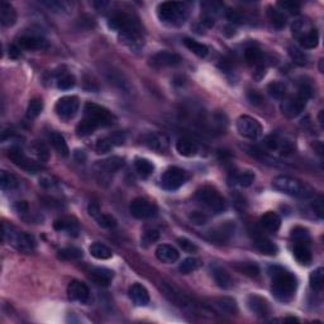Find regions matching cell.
<instances>
[{
  "label": "cell",
  "instance_id": "obj_1",
  "mask_svg": "<svg viewBox=\"0 0 324 324\" xmlns=\"http://www.w3.org/2000/svg\"><path fill=\"white\" fill-rule=\"evenodd\" d=\"M273 276V294L280 301H290L295 296L298 280L295 275L287 273L284 269L274 267Z\"/></svg>",
  "mask_w": 324,
  "mask_h": 324
},
{
  "label": "cell",
  "instance_id": "obj_2",
  "mask_svg": "<svg viewBox=\"0 0 324 324\" xmlns=\"http://www.w3.org/2000/svg\"><path fill=\"white\" fill-rule=\"evenodd\" d=\"M273 186L278 191H281L286 195L295 196V198L307 199L314 195V191L310 186L298 179L290 176H278L273 180Z\"/></svg>",
  "mask_w": 324,
  "mask_h": 324
},
{
  "label": "cell",
  "instance_id": "obj_3",
  "mask_svg": "<svg viewBox=\"0 0 324 324\" xmlns=\"http://www.w3.org/2000/svg\"><path fill=\"white\" fill-rule=\"evenodd\" d=\"M158 19L169 26H180L187 17V8L184 3L178 1H165L157 8Z\"/></svg>",
  "mask_w": 324,
  "mask_h": 324
},
{
  "label": "cell",
  "instance_id": "obj_4",
  "mask_svg": "<svg viewBox=\"0 0 324 324\" xmlns=\"http://www.w3.org/2000/svg\"><path fill=\"white\" fill-rule=\"evenodd\" d=\"M293 36L299 41L301 46L307 49L316 48L319 42V33L314 27L312 26L309 20L298 19L291 26Z\"/></svg>",
  "mask_w": 324,
  "mask_h": 324
},
{
  "label": "cell",
  "instance_id": "obj_5",
  "mask_svg": "<svg viewBox=\"0 0 324 324\" xmlns=\"http://www.w3.org/2000/svg\"><path fill=\"white\" fill-rule=\"evenodd\" d=\"M310 96H312V88H310L309 85H307V84H303V85L299 88L298 94H296L295 96L287 98L282 101V113L289 118L298 117V115L301 114V112L305 109L307 101L309 100Z\"/></svg>",
  "mask_w": 324,
  "mask_h": 324
},
{
  "label": "cell",
  "instance_id": "obj_6",
  "mask_svg": "<svg viewBox=\"0 0 324 324\" xmlns=\"http://www.w3.org/2000/svg\"><path fill=\"white\" fill-rule=\"evenodd\" d=\"M84 121L96 129L99 127L112 126L114 123V117L104 106L95 103H86L84 106Z\"/></svg>",
  "mask_w": 324,
  "mask_h": 324
},
{
  "label": "cell",
  "instance_id": "obj_7",
  "mask_svg": "<svg viewBox=\"0 0 324 324\" xmlns=\"http://www.w3.org/2000/svg\"><path fill=\"white\" fill-rule=\"evenodd\" d=\"M3 239H8L10 244L22 252L31 253L36 250V241L31 234L24 232H19L13 227H8L5 223L3 224Z\"/></svg>",
  "mask_w": 324,
  "mask_h": 324
},
{
  "label": "cell",
  "instance_id": "obj_8",
  "mask_svg": "<svg viewBox=\"0 0 324 324\" xmlns=\"http://www.w3.org/2000/svg\"><path fill=\"white\" fill-rule=\"evenodd\" d=\"M195 200L214 213H221L226 208L223 196L214 187L204 186L195 192Z\"/></svg>",
  "mask_w": 324,
  "mask_h": 324
},
{
  "label": "cell",
  "instance_id": "obj_9",
  "mask_svg": "<svg viewBox=\"0 0 324 324\" xmlns=\"http://www.w3.org/2000/svg\"><path fill=\"white\" fill-rule=\"evenodd\" d=\"M187 180L186 171H184L180 167H169L161 176V186L165 190H176L183 186L185 181Z\"/></svg>",
  "mask_w": 324,
  "mask_h": 324
},
{
  "label": "cell",
  "instance_id": "obj_10",
  "mask_svg": "<svg viewBox=\"0 0 324 324\" xmlns=\"http://www.w3.org/2000/svg\"><path fill=\"white\" fill-rule=\"evenodd\" d=\"M129 212L137 219H148L157 214L158 208L155 203L144 198H136L129 205Z\"/></svg>",
  "mask_w": 324,
  "mask_h": 324
},
{
  "label": "cell",
  "instance_id": "obj_11",
  "mask_svg": "<svg viewBox=\"0 0 324 324\" xmlns=\"http://www.w3.org/2000/svg\"><path fill=\"white\" fill-rule=\"evenodd\" d=\"M79 105H80V101H79L78 96L69 95V96H63V98L58 99L55 105V112L61 119L69 121V119H72L76 115L79 110Z\"/></svg>",
  "mask_w": 324,
  "mask_h": 324
},
{
  "label": "cell",
  "instance_id": "obj_12",
  "mask_svg": "<svg viewBox=\"0 0 324 324\" xmlns=\"http://www.w3.org/2000/svg\"><path fill=\"white\" fill-rule=\"evenodd\" d=\"M237 131L239 135L250 139H256L261 136L262 127L257 119L248 115H242L237 121Z\"/></svg>",
  "mask_w": 324,
  "mask_h": 324
},
{
  "label": "cell",
  "instance_id": "obj_13",
  "mask_svg": "<svg viewBox=\"0 0 324 324\" xmlns=\"http://www.w3.org/2000/svg\"><path fill=\"white\" fill-rule=\"evenodd\" d=\"M109 27L117 31L118 33L128 31H141V27L137 20L124 12L115 13L109 19Z\"/></svg>",
  "mask_w": 324,
  "mask_h": 324
},
{
  "label": "cell",
  "instance_id": "obj_14",
  "mask_svg": "<svg viewBox=\"0 0 324 324\" xmlns=\"http://www.w3.org/2000/svg\"><path fill=\"white\" fill-rule=\"evenodd\" d=\"M6 155H8V158L12 161L13 164L19 166L20 169L26 170V171L37 172L38 170L41 169L40 165H38L37 162H35L33 160H31V158L27 157L19 147H10V148L8 149V153H6Z\"/></svg>",
  "mask_w": 324,
  "mask_h": 324
},
{
  "label": "cell",
  "instance_id": "obj_15",
  "mask_svg": "<svg viewBox=\"0 0 324 324\" xmlns=\"http://www.w3.org/2000/svg\"><path fill=\"white\" fill-rule=\"evenodd\" d=\"M151 65L156 69H161V67H172L180 65L183 58L180 55L175 53V52H169V51H161L156 55L151 57Z\"/></svg>",
  "mask_w": 324,
  "mask_h": 324
},
{
  "label": "cell",
  "instance_id": "obj_16",
  "mask_svg": "<svg viewBox=\"0 0 324 324\" xmlns=\"http://www.w3.org/2000/svg\"><path fill=\"white\" fill-rule=\"evenodd\" d=\"M67 295H69L70 300L88 303L90 299V290L84 282L74 280L67 286Z\"/></svg>",
  "mask_w": 324,
  "mask_h": 324
},
{
  "label": "cell",
  "instance_id": "obj_17",
  "mask_svg": "<svg viewBox=\"0 0 324 324\" xmlns=\"http://www.w3.org/2000/svg\"><path fill=\"white\" fill-rule=\"evenodd\" d=\"M18 46L20 49H28V51H42L49 47V43L46 38L40 36H23L18 41Z\"/></svg>",
  "mask_w": 324,
  "mask_h": 324
},
{
  "label": "cell",
  "instance_id": "obj_18",
  "mask_svg": "<svg viewBox=\"0 0 324 324\" xmlns=\"http://www.w3.org/2000/svg\"><path fill=\"white\" fill-rule=\"evenodd\" d=\"M119 40L123 45H126L128 48L133 51H138L143 46V37L141 35V31H128L121 32L119 33Z\"/></svg>",
  "mask_w": 324,
  "mask_h": 324
},
{
  "label": "cell",
  "instance_id": "obj_19",
  "mask_svg": "<svg viewBox=\"0 0 324 324\" xmlns=\"http://www.w3.org/2000/svg\"><path fill=\"white\" fill-rule=\"evenodd\" d=\"M247 305L252 313L258 317H267L270 314L269 303L258 295H250L247 299Z\"/></svg>",
  "mask_w": 324,
  "mask_h": 324
},
{
  "label": "cell",
  "instance_id": "obj_20",
  "mask_svg": "<svg viewBox=\"0 0 324 324\" xmlns=\"http://www.w3.org/2000/svg\"><path fill=\"white\" fill-rule=\"evenodd\" d=\"M156 257L165 264H175L180 257V253L175 247L170 246V244H160L156 248Z\"/></svg>",
  "mask_w": 324,
  "mask_h": 324
},
{
  "label": "cell",
  "instance_id": "obj_21",
  "mask_svg": "<svg viewBox=\"0 0 324 324\" xmlns=\"http://www.w3.org/2000/svg\"><path fill=\"white\" fill-rule=\"evenodd\" d=\"M234 233V222H226L219 227L210 231V239L217 242H224L230 239Z\"/></svg>",
  "mask_w": 324,
  "mask_h": 324
},
{
  "label": "cell",
  "instance_id": "obj_22",
  "mask_svg": "<svg viewBox=\"0 0 324 324\" xmlns=\"http://www.w3.org/2000/svg\"><path fill=\"white\" fill-rule=\"evenodd\" d=\"M129 298L137 307H146L149 303V294L141 284H133L129 287Z\"/></svg>",
  "mask_w": 324,
  "mask_h": 324
},
{
  "label": "cell",
  "instance_id": "obj_23",
  "mask_svg": "<svg viewBox=\"0 0 324 324\" xmlns=\"http://www.w3.org/2000/svg\"><path fill=\"white\" fill-rule=\"evenodd\" d=\"M113 271L105 267H96L90 271V278L99 286H108L113 278Z\"/></svg>",
  "mask_w": 324,
  "mask_h": 324
},
{
  "label": "cell",
  "instance_id": "obj_24",
  "mask_svg": "<svg viewBox=\"0 0 324 324\" xmlns=\"http://www.w3.org/2000/svg\"><path fill=\"white\" fill-rule=\"evenodd\" d=\"M261 226L265 231L270 233L278 232L280 226H281V218L280 215L275 212H267L261 217Z\"/></svg>",
  "mask_w": 324,
  "mask_h": 324
},
{
  "label": "cell",
  "instance_id": "obj_25",
  "mask_svg": "<svg viewBox=\"0 0 324 324\" xmlns=\"http://www.w3.org/2000/svg\"><path fill=\"white\" fill-rule=\"evenodd\" d=\"M293 255L296 261L301 265H309L312 262V252L307 242H296L294 244Z\"/></svg>",
  "mask_w": 324,
  "mask_h": 324
},
{
  "label": "cell",
  "instance_id": "obj_26",
  "mask_svg": "<svg viewBox=\"0 0 324 324\" xmlns=\"http://www.w3.org/2000/svg\"><path fill=\"white\" fill-rule=\"evenodd\" d=\"M17 22V12L12 5L3 1L0 5V23L4 27H12Z\"/></svg>",
  "mask_w": 324,
  "mask_h": 324
},
{
  "label": "cell",
  "instance_id": "obj_27",
  "mask_svg": "<svg viewBox=\"0 0 324 324\" xmlns=\"http://www.w3.org/2000/svg\"><path fill=\"white\" fill-rule=\"evenodd\" d=\"M176 151L184 157H192L198 152V144L192 142L190 138H180L176 142Z\"/></svg>",
  "mask_w": 324,
  "mask_h": 324
},
{
  "label": "cell",
  "instance_id": "obj_28",
  "mask_svg": "<svg viewBox=\"0 0 324 324\" xmlns=\"http://www.w3.org/2000/svg\"><path fill=\"white\" fill-rule=\"evenodd\" d=\"M53 228L58 232H67L69 234L78 235L79 233V224L78 222L71 218H62L57 219L53 223Z\"/></svg>",
  "mask_w": 324,
  "mask_h": 324
},
{
  "label": "cell",
  "instance_id": "obj_29",
  "mask_svg": "<svg viewBox=\"0 0 324 324\" xmlns=\"http://www.w3.org/2000/svg\"><path fill=\"white\" fill-rule=\"evenodd\" d=\"M49 141H51L53 148H55L61 156L67 157V156L70 155L69 146H67L66 139H65V137H63L62 135H60V133L57 132H53L51 136H49Z\"/></svg>",
  "mask_w": 324,
  "mask_h": 324
},
{
  "label": "cell",
  "instance_id": "obj_30",
  "mask_svg": "<svg viewBox=\"0 0 324 324\" xmlns=\"http://www.w3.org/2000/svg\"><path fill=\"white\" fill-rule=\"evenodd\" d=\"M213 276H214L215 282L222 289H231L233 286L232 278H231V275L227 273L226 270L221 269V267H215L213 270Z\"/></svg>",
  "mask_w": 324,
  "mask_h": 324
},
{
  "label": "cell",
  "instance_id": "obj_31",
  "mask_svg": "<svg viewBox=\"0 0 324 324\" xmlns=\"http://www.w3.org/2000/svg\"><path fill=\"white\" fill-rule=\"evenodd\" d=\"M255 246L258 251L264 255L274 256L278 253V246L273 243V241H270L266 237H257L255 241Z\"/></svg>",
  "mask_w": 324,
  "mask_h": 324
},
{
  "label": "cell",
  "instance_id": "obj_32",
  "mask_svg": "<svg viewBox=\"0 0 324 324\" xmlns=\"http://www.w3.org/2000/svg\"><path fill=\"white\" fill-rule=\"evenodd\" d=\"M267 17H269L271 26L275 29H278V31L284 28L285 24H286V18H285L284 13H282L281 10H278V9L275 8H269V10H267Z\"/></svg>",
  "mask_w": 324,
  "mask_h": 324
},
{
  "label": "cell",
  "instance_id": "obj_33",
  "mask_svg": "<svg viewBox=\"0 0 324 324\" xmlns=\"http://www.w3.org/2000/svg\"><path fill=\"white\" fill-rule=\"evenodd\" d=\"M89 251L93 257L96 258V260H108V258H110L113 256V252L109 247L100 243V242L93 243L92 246H90Z\"/></svg>",
  "mask_w": 324,
  "mask_h": 324
},
{
  "label": "cell",
  "instance_id": "obj_34",
  "mask_svg": "<svg viewBox=\"0 0 324 324\" xmlns=\"http://www.w3.org/2000/svg\"><path fill=\"white\" fill-rule=\"evenodd\" d=\"M184 45L186 47L189 51H191L194 55H196L198 57H207L208 53H209V49L205 45L198 42V41H194L191 38H185L184 40Z\"/></svg>",
  "mask_w": 324,
  "mask_h": 324
},
{
  "label": "cell",
  "instance_id": "obj_35",
  "mask_svg": "<svg viewBox=\"0 0 324 324\" xmlns=\"http://www.w3.org/2000/svg\"><path fill=\"white\" fill-rule=\"evenodd\" d=\"M262 58H264V56H262L261 49L257 48V47H247L246 51H244V60L251 66H257V65L262 63V61H264Z\"/></svg>",
  "mask_w": 324,
  "mask_h": 324
},
{
  "label": "cell",
  "instance_id": "obj_36",
  "mask_svg": "<svg viewBox=\"0 0 324 324\" xmlns=\"http://www.w3.org/2000/svg\"><path fill=\"white\" fill-rule=\"evenodd\" d=\"M217 305L221 308L222 312H224L228 316H234L238 313V307H237V303H235L234 299L228 298V296H223V298H219L217 300Z\"/></svg>",
  "mask_w": 324,
  "mask_h": 324
},
{
  "label": "cell",
  "instance_id": "obj_37",
  "mask_svg": "<svg viewBox=\"0 0 324 324\" xmlns=\"http://www.w3.org/2000/svg\"><path fill=\"white\" fill-rule=\"evenodd\" d=\"M135 167L136 171L138 172V175L142 178H147L153 172L155 166L151 161L146 160V158H136L135 161Z\"/></svg>",
  "mask_w": 324,
  "mask_h": 324
},
{
  "label": "cell",
  "instance_id": "obj_38",
  "mask_svg": "<svg viewBox=\"0 0 324 324\" xmlns=\"http://www.w3.org/2000/svg\"><path fill=\"white\" fill-rule=\"evenodd\" d=\"M123 165H124L123 158L114 156V157H110L108 158V160L100 161V164H99L98 166L106 172H115L121 169V167H123Z\"/></svg>",
  "mask_w": 324,
  "mask_h": 324
},
{
  "label": "cell",
  "instance_id": "obj_39",
  "mask_svg": "<svg viewBox=\"0 0 324 324\" xmlns=\"http://www.w3.org/2000/svg\"><path fill=\"white\" fill-rule=\"evenodd\" d=\"M267 92L274 99H284L286 95V85L281 81H273L267 86Z\"/></svg>",
  "mask_w": 324,
  "mask_h": 324
},
{
  "label": "cell",
  "instance_id": "obj_40",
  "mask_svg": "<svg viewBox=\"0 0 324 324\" xmlns=\"http://www.w3.org/2000/svg\"><path fill=\"white\" fill-rule=\"evenodd\" d=\"M41 4L56 13L67 12V10H70V6H71L70 3H67L65 0H46V1H41Z\"/></svg>",
  "mask_w": 324,
  "mask_h": 324
},
{
  "label": "cell",
  "instance_id": "obj_41",
  "mask_svg": "<svg viewBox=\"0 0 324 324\" xmlns=\"http://www.w3.org/2000/svg\"><path fill=\"white\" fill-rule=\"evenodd\" d=\"M201 261L196 257H187L185 258L183 262L179 266V270H180L183 274H190L192 271H196L198 269H200Z\"/></svg>",
  "mask_w": 324,
  "mask_h": 324
},
{
  "label": "cell",
  "instance_id": "obj_42",
  "mask_svg": "<svg viewBox=\"0 0 324 324\" xmlns=\"http://www.w3.org/2000/svg\"><path fill=\"white\" fill-rule=\"evenodd\" d=\"M0 185H1V189L3 190H13L15 187H18L19 185V181L15 178L13 174L6 171H1V176H0Z\"/></svg>",
  "mask_w": 324,
  "mask_h": 324
},
{
  "label": "cell",
  "instance_id": "obj_43",
  "mask_svg": "<svg viewBox=\"0 0 324 324\" xmlns=\"http://www.w3.org/2000/svg\"><path fill=\"white\" fill-rule=\"evenodd\" d=\"M323 278H324V270L322 267H318L314 270L309 276L310 287L316 291H319L323 287Z\"/></svg>",
  "mask_w": 324,
  "mask_h": 324
},
{
  "label": "cell",
  "instance_id": "obj_44",
  "mask_svg": "<svg viewBox=\"0 0 324 324\" xmlns=\"http://www.w3.org/2000/svg\"><path fill=\"white\" fill-rule=\"evenodd\" d=\"M43 110V101L40 98H33L29 100L28 108H27V117L29 119H35L42 113Z\"/></svg>",
  "mask_w": 324,
  "mask_h": 324
},
{
  "label": "cell",
  "instance_id": "obj_45",
  "mask_svg": "<svg viewBox=\"0 0 324 324\" xmlns=\"http://www.w3.org/2000/svg\"><path fill=\"white\" fill-rule=\"evenodd\" d=\"M81 257H83V251L76 247H69V248L58 251V258L65 260V261H74V260H79Z\"/></svg>",
  "mask_w": 324,
  "mask_h": 324
},
{
  "label": "cell",
  "instance_id": "obj_46",
  "mask_svg": "<svg viewBox=\"0 0 324 324\" xmlns=\"http://www.w3.org/2000/svg\"><path fill=\"white\" fill-rule=\"evenodd\" d=\"M235 269L243 275L248 276V278H257L260 275V269H258L257 265L251 264V262H242V264L237 265Z\"/></svg>",
  "mask_w": 324,
  "mask_h": 324
},
{
  "label": "cell",
  "instance_id": "obj_47",
  "mask_svg": "<svg viewBox=\"0 0 324 324\" xmlns=\"http://www.w3.org/2000/svg\"><path fill=\"white\" fill-rule=\"evenodd\" d=\"M287 51H289V56L291 57V60H293L296 65H299V66H304V65H307V61H308L307 55H305L304 52L301 51L299 47L290 46Z\"/></svg>",
  "mask_w": 324,
  "mask_h": 324
},
{
  "label": "cell",
  "instance_id": "obj_48",
  "mask_svg": "<svg viewBox=\"0 0 324 324\" xmlns=\"http://www.w3.org/2000/svg\"><path fill=\"white\" fill-rule=\"evenodd\" d=\"M94 219L98 222L99 226L103 227V228H106V230L114 228V227L117 226V221H115V218L109 214H101V213H99Z\"/></svg>",
  "mask_w": 324,
  "mask_h": 324
},
{
  "label": "cell",
  "instance_id": "obj_49",
  "mask_svg": "<svg viewBox=\"0 0 324 324\" xmlns=\"http://www.w3.org/2000/svg\"><path fill=\"white\" fill-rule=\"evenodd\" d=\"M75 78L70 74H63L57 80V88L61 90H69L75 86Z\"/></svg>",
  "mask_w": 324,
  "mask_h": 324
},
{
  "label": "cell",
  "instance_id": "obj_50",
  "mask_svg": "<svg viewBox=\"0 0 324 324\" xmlns=\"http://www.w3.org/2000/svg\"><path fill=\"white\" fill-rule=\"evenodd\" d=\"M114 142H113L112 138H101L96 142V146H95V149L98 153H108L110 149L114 147Z\"/></svg>",
  "mask_w": 324,
  "mask_h": 324
},
{
  "label": "cell",
  "instance_id": "obj_51",
  "mask_svg": "<svg viewBox=\"0 0 324 324\" xmlns=\"http://www.w3.org/2000/svg\"><path fill=\"white\" fill-rule=\"evenodd\" d=\"M235 181H237L241 186L248 187L251 186L253 181H255V174H253L252 171H244L235 178Z\"/></svg>",
  "mask_w": 324,
  "mask_h": 324
},
{
  "label": "cell",
  "instance_id": "obj_52",
  "mask_svg": "<svg viewBox=\"0 0 324 324\" xmlns=\"http://www.w3.org/2000/svg\"><path fill=\"white\" fill-rule=\"evenodd\" d=\"M291 238L295 239V242H308L309 239V233L305 228H301V227H296L294 228L293 232H291Z\"/></svg>",
  "mask_w": 324,
  "mask_h": 324
},
{
  "label": "cell",
  "instance_id": "obj_53",
  "mask_svg": "<svg viewBox=\"0 0 324 324\" xmlns=\"http://www.w3.org/2000/svg\"><path fill=\"white\" fill-rule=\"evenodd\" d=\"M146 143L149 148L156 149V151L164 148V142H161V137L157 135H149L146 139Z\"/></svg>",
  "mask_w": 324,
  "mask_h": 324
},
{
  "label": "cell",
  "instance_id": "obj_54",
  "mask_svg": "<svg viewBox=\"0 0 324 324\" xmlns=\"http://www.w3.org/2000/svg\"><path fill=\"white\" fill-rule=\"evenodd\" d=\"M178 243H179V246L183 248V251H185V252H187V253H194L198 251V247H196V244L187 238H178Z\"/></svg>",
  "mask_w": 324,
  "mask_h": 324
},
{
  "label": "cell",
  "instance_id": "obj_55",
  "mask_svg": "<svg viewBox=\"0 0 324 324\" xmlns=\"http://www.w3.org/2000/svg\"><path fill=\"white\" fill-rule=\"evenodd\" d=\"M158 237H160V233H158V231L146 230L144 231L143 235H142V242H143L144 244L155 243V242L158 239Z\"/></svg>",
  "mask_w": 324,
  "mask_h": 324
},
{
  "label": "cell",
  "instance_id": "obj_56",
  "mask_svg": "<svg viewBox=\"0 0 324 324\" xmlns=\"http://www.w3.org/2000/svg\"><path fill=\"white\" fill-rule=\"evenodd\" d=\"M278 6H281L284 12L290 13V14H298L300 12V5L294 1H280Z\"/></svg>",
  "mask_w": 324,
  "mask_h": 324
},
{
  "label": "cell",
  "instance_id": "obj_57",
  "mask_svg": "<svg viewBox=\"0 0 324 324\" xmlns=\"http://www.w3.org/2000/svg\"><path fill=\"white\" fill-rule=\"evenodd\" d=\"M190 221L192 222L194 224H198V226H200V224H204L207 223L208 221V217L204 213H200V212H192L191 214H190Z\"/></svg>",
  "mask_w": 324,
  "mask_h": 324
},
{
  "label": "cell",
  "instance_id": "obj_58",
  "mask_svg": "<svg viewBox=\"0 0 324 324\" xmlns=\"http://www.w3.org/2000/svg\"><path fill=\"white\" fill-rule=\"evenodd\" d=\"M264 144L266 146V148L274 151V149H278V147H280V141H278L275 136H269V137L265 138Z\"/></svg>",
  "mask_w": 324,
  "mask_h": 324
},
{
  "label": "cell",
  "instance_id": "obj_59",
  "mask_svg": "<svg viewBox=\"0 0 324 324\" xmlns=\"http://www.w3.org/2000/svg\"><path fill=\"white\" fill-rule=\"evenodd\" d=\"M35 152L37 155V157L40 158L41 161H47L48 158V152H47V148L43 146L42 143H38L35 146Z\"/></svg>",
  "mask_w": 324,
  "mask_h": 324
},
{
  "label": "cell",
  "instance_id": "obj_60",
  "mask_svg": "<svg viewBox=\"0 0 324 324\" xmlns=\"http://www.w3.org/2000/svg\"><path fill=\"white\" fill-rule=\"evenodd\" d=\"M247 98H248L250 103L255 104V105H258V104H261L262 101H264V99H262V95L260 94L258 92H256V90H251V92H248V94H247Z\"/></svg>",
  "mask_w": 324,
  "mask_h": 324
},
{
  "label": "cell",
  "instance_id": "obj_61",
  "mask_svg": "<svg viewBox=\"0 0 324 324\" xmlns=\"http://www.w3.org/2000/svg\"><path fill=\"white\" fill-rule=\"evenodd\" d=\"M265 75H266V66L264 65V62L257 65L255 69V72H253V79L256 81H261L262 79L265 78Z\"/></svg>",
  "mask_w": 324,
  "mask_h": 324
},
{
  "label": "cell",
  "instance_id": "obj_62",
  "mask_svg": "<svg viewBox=\"0 0 324 324\" xmlns=\"http://www.w3.org/2000/svg\"><path fill=\"white\" fill-rule=\"evenodd\" d=\"M227 18L233 22V23H241L242 22V17L237 10H230V12L227 13Z\"/></svg>",
  "mask_w": 324,
  "mask_h": 324
},
{
  "label": "cell",
  "instance_id": "obj_63",
  "mask_svg": "<svg viewBox=\"0 0 324 324\" xmlns=\"http://www.w3.org/2000/svg\"><path fill=\"white\" fill-rule=\"evenodd\" d=\"M20 55V48L19 46H15V45H12V46L9 47V56L12 58H17L19 57Z\"/></svg>",
  "mask_w": 324,
  "mask_h": 324
},
{
  "label": "cell",
  "instance_id": "obj_64",
  "mask_svg": "<svg viewBox=\"0 0 324 324\" xmlns=\"http://www.w3.org/2000/svg\"><path fill=\"white\" fill-rule=\"evenodd\" d=\"M285 322H298V319H295V318H286V319H285Z\"/></svg>",
  "mask_w": 324,
  "mask_h": 324
}]
</instances>
